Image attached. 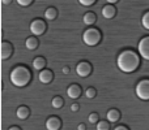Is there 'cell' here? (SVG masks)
<instances>
[{"label": "cell", "instance_id": "d4e9b609", "mask_svg": "<svg viewBox=\"0 0 149 130\" xmlns=\"http://www.w3.org/2000/svg\"><path fill=\"white\" fill-rule=\"evenodd\" d=\"M17 1L18 5H21V7H28V5H30L31 3H33V0H16Z\"/></svg>", "mask_w": 149, "mask_h": 130}, {"label": "cell", "instance_id": "7c38bea8", "mask_svg": "<svg viewBox=\"0 0 149 130\" xmlns=\"http://www.w3.org/2000/svg\"><path fill=\"white\" fill-rule=\"evenodd\" d=\"M67 95L71 99H77V98L81 95V89H80L79 85H71L67 89Z\"/></svg>", "mask_w": 149, "mask_h": 130}, {"label": "cell", "instance_id": "277c9868", "mask_svg": "<svg viewBox=\"0 0 149 130\" xmlns=\"http://www.w3.org/2000/svg\"><path fill=\"white\" fill-rule=\"evenodd\" d=\"M136 96L141 100H149V79H141L135 87Z\"/></svg>", "mask_w": 149, "mask_h": 130}, {"label": "cell", "instance_id": "9c48e42d", "mask_svg": "<svg viewBox=\"0 0 149 130\" xmlns=\"http://www.w3.org/2000/svg\"><path fill=\"white\" fill-rule=\"evenodd\" d=\"M52 78H54V74H52L51 70H47V69H42V70H39L38 79L42 82V83H45V85L50 83V82L52 81Z\"/></svg>", "mask_w": 149, "mask_h": 130}, {"label": "cell", "instance_id": "ba28073f", "mask_svg": "<svg viewBox=\"0 0 149 130\" xmlns=\"http://www.w3.org/2000/svg\"><path fill=\"white\" fill-rule=\"evenodd\" d=\"M12 52H13L12 44L8 43V42H3L1 47H0V57H1L3 60H7L8 57L12 55Z\"/></svg>", "mask_w": 149, "mask_h": 130}, {"label": "cell", "instance_id": "5bb4252c", "mask_svg": "<svg viewBox=\"0 0 149 130\" xmlns=\"http://www.w3.org/2000/svg\"><path fill=\"white\" fill-rule=\"evenodd\" d=\"M106 117H107L109 122H116L120 118V112L118 109H110L107 112V115H106Z\"/></svg>", "mask_w": 149, "mask_h": 130}, {"label": "cell", "instance_id": "484cf974", "mask_svg": "<svg viewBox=\"0 0 149 130\" xmlns=\"http://www.w3.org/2000/svg\"><path fill=\"white\" fill-rule=\"evenodd\" d=\"M79 104H77V103H73L72 105H71V111H72V112H77V111H79Z\"/></svg>", "mask_w": 149, "mask_h": 130}, {"label": "cell", "instance_id": "4316f807", "mask_svg": "<svg viewBox=\"0 0 149 130\" xmlns=\"http://www.w3.org/2000/svg\"><path fill=\"white\" fill-rule=\"evenodd\" d=\"M114 130H128V129H127L126 126H123V125H119V126H116Z\"/></svg>", "mask_w": 149, "mask_h": 130}, {"label": "cell", "instance_id": "ac0fdd59", "mask_svg": "<svg viewBox=\"0 0 149 130\" xmlns=\"http://www.w3.org/2000/svg\"><path fill=\"white\" fill-rule=\"evenodd\" d=\"M56 16H58L56 9H55V8H52V7L47 8V9L45 10V18H47V20H50V21L55 20V18H56Z\"/></svg>", "mask_w": 149, "mask_h": 130}, {"label": "cell", "instance_id": "7a4b0ae2", "mask_svg": "<svg viewBox=\"0 0 149 130\" xmlns=\"http://www.w3.org/2000/svg\"><path fill=\"white\" fill-rule=\"evenodd\" d=\"M10 82L16 87H25L31 81V73L25 66H16L9 74Z\"/></svg>", "mask_w": 149, "mask_h": 130}, {"label": "cell", "instance_id": "83f0119b", "mask_svg": "<svg viewBox=\"0 0 149 130\" xmlns=\"http://www.w3.org/2000/svg\"><path fill=\"white\" fill-rule=\"evenodd\" d=\"M63 73L68 74V73H70V68H68V66H64V68H63Z\"/></svg>", "mask_w": 149, "mask_h": 130}, {"label": "cell", "instance_id": "e0dca14e", "mask_svg": "<svg viewBox=\"0 0 149 130\" xmlns=\"http://www.w3.org/2000/svg\"><path fill=\"white\" fill-rule=\"evenodd\" d=\"M45 66H46V60L43 57H36L33 60V68L36 70H42V69H45Z\"/></svg>", "mask_w": 149, "mask_h": 130}, {"label": "cell", "instance_id": "cb8c5ba5", "mask_svg": "<svg viewBox=\"0 0 149 130\" xmlns=\"http://www.w3.org/2000/svg\"><path fill=\"white\" fill-rule=\"evenodd\" d=\"M79 3L81 5H84V7H90V5H93L95 3V0H79Z\"/></svg>", "mask_w": 149, "mask_h": 130}, {"label": "cell", "instance_id": "f1b7e54d", "mask_svg": "<svg viewBox=\"0 0 149 130\" xmlns=\"http://www.w3.org/2000/svg\"><path fill=\"white\" fill-rule=\"evenodd\" d=\"M77 130H85V125L84 124H80V125L77 126Z\"/></svg>", "mask_w": 149, "mask_h": 130}, {"label": "cell", "instance_id": "2e32d148", "mask_svg": "<svg viewBox=\"0 0 149 130\" xmlns=\"http://www.w3.org/2000/svg\"><path fill=\"white\" fill-rule=\"evenodd\" d=\"M95 18L97 17H95V14L93 12H86L84 14V17H82V22H84L86 26H90L95 22Z\"/></svg>", "mask_w": 149, "mask_h": 130}, {"label": "cell", "instance_id": "4dcf8cb0", "mask_svg": "<svg viewBox=\"0 0 149 130\" xmlns=\"http://www.w3.org/2000/svg\"><path fill=\"white\" fill-rule=\"evenodd\" d=\"M10 1H12V0H1V3H3V4H4V5H8Z\"/></svg>", "mask_w": 149, "mask_h": 130}, {"label": "cell", "instance_id": "44dd1931", "mask_svg": "<svg viewBox=\"0 0 149 130\" xmlns=\"http://www.w3.org/2000/svg\"><path fill=\"white\" fill-rule=\"evenodd\" d=\"M95 128H97V130H109L110 129V124L106 122V121H98Z\"/></svg>", "mask_w": 149, "mask_h": 130}, {"label": "cell", "instance_id": "7402d4cb", "mask_svg": "<svg viewBox=\"0 0 149 130\" xmlns=\"http://www.w3.org/2000/svg\"><path fill=\"white\" fill-rule=\"evenodd\" d=\"M95 90L93 89V87H89V89H86V91H85V96L88 98V99H93V98L95 96Z\"/></svg>", "mask_w": 149, "mask_h": 130}, {"label": "cell", "instance_id": "3957f363", "mask_svg": "<svg viewBox=\"0 0 149 130\" xmlns=\"http://www.w3.org/2000/svg\"><path fill=\"white\" fill-rule=\"evenodd\" d=\"M101 31L98 29H94V28H90V29H86L82 34V42H84L86 46L89 47H94L97 46L98 43L101 42Z\"/></svg>", "mask_w": 149, "mask_h": 130}, {"label": "cell", "instance_id": "603a6c76", "mask_svg": "<svg viewBox=\"0 0 149 130\" xmlns=\"http://www.w3.org/2000/svg\"><path fill=\"white\" fill-rule=\"evenodd\" d=\"M88 120H89L90 124H97L98 122V115L97 113H90L89 117H88Z\"/></svg>", "mask_w": 149, "mask_h": 130}, {"label": "cell", "instance_id": "8fae6325", "mask_svg": "<svg viewBox=\"0 0 149 130\" xmlns=\"http://www.w3.org/2000/svg\"><path fill=\"white\" fill-rule=\"evenodd\" d=\"M115 14H116V9L113 4H107L102 8V16L105 18H109V20H110V18H114Z\"/></svg>", "mask_w": 149, "mask_h": 130}, {"label": "cell", "instance_id": "ffe728a7", "mask_svg": "<svg viewBox=\"0 0 149 130\" xmlns=\"http://www.w3.org/2000/svg\"><path fill=\"white\" fill-rule=\"evenodd\" d=\"M141 25H143V28H144L145 30L149 31V10L148 12H145L144 16L141 17Z\"/></svg>", "mask_w": 149, "mask_h": 130}, {"label": "cell", "instance_id": "6da1fadb", "mask_svg": "<svg viewBox=\"0 0 149 130\" xmlns=\"http://www.w3.org/2000/svg\"><path fill=\"white\" fill-rule=\"evenodd\" d=\"M116 65L123 73H132L140 65V56L132 50H124L116 59Z\"/></svg>", "mask_w": 149, "mask_h": 130}, {"label": "cell", "instance_id": "f546056e", "mask_svg": "<svg viewBox=\"0 0 149 130\" xmlns=\"http://www.w3.org/2000/svg\"><path fill=\"white\" fill-rule=\"evenodd\" d=\"M106 1H107L109 4H115V3H118L119 0H106Z\"/></svg>", "mask_w": 149, "mask_h": 130}, {"label": "cell", "instance_id": "1f68e13d", "mask_svg": "<svg viewBox=\"0 0 149 130\" xmlns=\"http://www.w3.org/2000/svg\"><path fill=\"white\" fill-rule=\"evenodd\" d=\"M8 130H20V128H17V126H12V128H9Z\"/></svg>", "mask_w": 149, "mask_h": 130}, {"label": "cell", "instance_id": "8992f818", "mask_svg": "<svg viewBox=\"0 0 149 130\" xmlns=\"http://www.w3.org/2000/svg\"><path fill=\"white\" fill-rule=\"evenodd\" d=\"M30 31H31V34H33L34 36L42 35V34L46 31V23H45V21L38 20V18H37V20H34V21H31Z\"/></svg>", "mask_w": 149, "mask_h": 130}, {"label": "cell", "instance_id": "30bf717a", "mask_svg": "<svg viewBox=\"0 0 149 130\" xmlns=\"http://www.w3.org/2000/svg\"><path fill=\"white\" fill-rule=\"evenodd\" d=\"M60 125H62V122H60V120L58 117H50V118H47V121H46L47 130H59Z\"/></svg>", "mask_w": 149, "mask_h": 130}, {"label": "cell", "instance_id": "5b68a950", "mask_svg": "<svg viewBox=\"0 0 149 130\" xmlns=\"http://www.w3.org/2000/svg\"><path fill=\"white\" fill-rule=\"evenodd\" d=\"M137 51H139L140 57L149 61V36H144L143 39H140L137 44Z\"/></svg>", "mask_w": 149, "mask_h": 130}, {"label": "cell", "instance_id": "d6986e66", "mask_svg": "<svg viewBox=\"0 0 149 130\" xmlns=\"http://www.w3.org/2000/svg\"><path fill=\"white\" fill-rule=\"evenodd\" d=\"M63 104H64V100H63L60 96H55L54 99L51 100V105H52V108H55V109H59V108H62Z\"/></svg>", "mask_w": 149, "mask_h": 130}, {"label": "cell", "instance_id": "52a82bcc", "mask_svg": "<svg viewBox=\"0 0 149 130\" xmlns=\"http://www.w3.org/2000/svg\"><path fill=\"white\" fill-rule=\"evenodd\" d=\"M76 73L79 77L85 78V77H88L90 73H92V65H90L88 61L79 63V64L76 65Z\"/></svg>", "mask_w": 149, "mask_h": 130}, {"label": "cell", "instance_id": "4fadbf2b", "mask_svg": "<svg viewBox=\"0 0 149 130\" xmlns=\"http://www.w3.org/2000/svg\"><path fill=\"white\" fill-rule=\"evenodd\" d=\"M29 115H30V111H29L28 107H25V105L17 108V111H16V116H17L20 120H26V118L29 117Z\"/></svg>", "mask_w": 149, "mask_h": 130}, {"label": "cell", "instance_id": "9a60e30c", "mask_svg": "<svg viewBox=\"0 0 149 130\" xmlns=\"http://www.w3.org/2000/svg\"><path fill=\"white\" fill-rule=\"evenodd\" d=\"M25 47L30 51H34V50L38 47V39L36 36H29L28 39L25 41Z\"/></svg>", "mask_w": 149, "mask_h": 130}]
</instances>
